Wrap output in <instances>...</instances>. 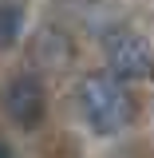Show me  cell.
Listing matches in <instances>:
<instances>
[{"mask_svg": "<svg viewBox=\"0 0 154 158\" xmlns=\"http://www.w3.org/2000/svg\"><path fill=\"white\" fill-rule=\"evenodd\" d=\"M79 103H83V115L91 123V131H99V135L123 131L135 115V103L127 95V87H119L115 75H87L79 87Z\"/></svg>", "mask_w": 154, "mask_h": 158, "instance_id": "obj_1", "label": "cell"}, {"mask_svg": "<svg viewBox=\"0 0 154 158\" xmlns=\"http://www.w3.org/2000/svg\"><path fill=\"white\" fill-rule=\"evenodd\" d=\"M107 59H111V75H123V79H146L154 71V59H150V48L146 40L119 28V32H107Z\"/></svg>", "mask_w": 154, "mask_h": 158, "instance_id": "obj_2", "label": "cell"}, {"mask_svg": "<svg viewBox=\"0 0 154 158\" xmlns=\"http://www.w3.org/2000/svg\"><path fill=\"white\" fill-rule=\"evenodd\" d=\"M4 111L24 131L40 127V118H44V87H40V79H32V75L12 79L8 91H4Z\"/></svg>", "mask_w": 154, "mask_h": 158, "instance_id": "obj_3", "label": "cell"}, {"mask_svg": "<svg viewBox=\"0 0 154 158\" xmlns=\"http://www.w3.org/2000/svg\"><path fill=\"white\" fill-rule=\"evenodd\" d=\"M20 24H24V12L16 4H0V48H12L16 44Z\"/></svg>", "mask_w": 154, "mask_h": 158, "instance_id": "obj_4", "label": "cell"}, {"mask_svg": "<svg viewBox=\"0 0 154 158\" xmlns=\"http://www.w3.org/2000/svg\"><path fill=\"white\" fill-rule=\"evenodd\" d=\"M0 158H12V154H8V146H4V142H0Z\"/></svg>", "mask_w": 154, "mask_h": 158, "instance_id": "obj_5", "label": "cell"}]
</instances>
